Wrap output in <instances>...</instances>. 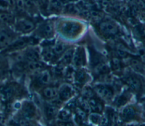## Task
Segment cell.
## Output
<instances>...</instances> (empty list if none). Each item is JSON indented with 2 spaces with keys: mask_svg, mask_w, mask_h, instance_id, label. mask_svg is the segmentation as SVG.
Wrapping results in <instances>:
<instances>
[{
  "mask_svg": "<svg viewBox=\"0 0 145 126\" xmlns=\"http://www.w3.org/2000/svg\"><path fill=\"white\" fill-rule=\"evenodd\" d=\"M80 108L83 110L87 114H89L91 111V109L88 102L86 100H82V102H80Z\"/></svg>",
  "mask_w": 145,
  "mask_h": 126,
  "instance_id": "836d02e7",
  "label": "cell"
},
{
  "mask_svg": "<svg viewBox=\"0 0 145 126\" xmlns=\"http://www.w3.org/2000/svg\"><path fill=\"white\" fill-rule=\"evenodd\" d=\"M130 65L136 72L142 73L143 72V64L139 60L136 58H131L129 62Z\"/></svg>",
  "mask_w": 145,
  "mask_h": 126,
  "instance_id": "7402d4cb",
  "label": "cell"
},
{
  "mask_svg": "<svg viewBox=\"0 0 145 126\" xmlns=\"http://www.w3.org/2000/svg\"><path fill=\"white\" fill-rule=\"evenodd\" d=\"M73 94V87L68 83H64L61 86L58 90V95L62 101L69 99Z\"/></svg>",
  "mask_w": 145,
  "mask_h": 126,
  "instance_id": "ba28073f",
  "label": "cell"
},
{
  "mask_svg": "<svg viewBox=\"0 0 145 126\" xmlns=\"http://www.w3.org/2000/svg\"><path fill=\"white\" fill-rule=\"evenodd\" d=\"M111 68L113 70L117 72L120 71L121 68V62L120 60L117 57H114L111 61Z\"/></svg>",
  "mask_w": 145,
  "mask_h": 126,
  "instance_id": "4dcf8cb0",
  "label": "cell"
},
{
  "mask_svg": "<svg viewBox=\"0 0 145 126\" xmlns=\"http://www.w3.org/2000/svg\"><path fill=\"white\" fill-rule=\"evenodd\" d=\"M75 111L76 114V119L79 121V122H82L86 119L87 116V113L80 107H76Z\"/></svg>",
  "mask_w": 145,
  "mask_h": 126,
  "instance_id": "f1b7e54d",
  "label": "cell"
},
{
  "mask_svg": "<svg viewBox=\"0 0 145 126\" xmlns=\"http://www.w3.org/2000/svg\"><path fill=\"white\" fill-rule=\"evenodd\" d=\"M83 95L86 97H91L90 96L92 95V91L90 89H86L83 92Z\"/></svg>",
  "mask_w": 145,
  "mask_h": 126,
  "instance_id": "f35d334b",
  "label": "cell"
},
{
  "mask_svg": "<svg viewBox=\"0 0 145 126\" xmlns=\"http://www.w3.org/2000/svg\"><path fill=\"white\" fill-rule=\"evenodd\" d=\"M14 38V33L9 30L0 31V48L8 46L12 43Z\"/></svg>",
  "mask_w": 145,
  "mask_h": 126,
  "instance_id": "52a82bcc",
  "label": "cell"
},
{
  "mask_svg": "<svg viewBox=\"0 0 145 126\" xmlns=\"http://www.w3.org/2000/svg\"><path fill=\"white\" fill-rule=\"evenodd\" d=\"M94 90L97 96L104 100H109L113 96V91L112 89L104 85H99L95 87Z\"/></svg>",
  "mask_w": 145,
  "mask_h": 126,
  "instance_id": "277c9868",
  "label": "cell"
},
{
  "mask_svg": "<svg viewBox=\"0 0 145 126\" xmlns=\"http://www.w3.org/2000/svg\"><path fill=\"white\" fill-rule=\"evenodd\" d=\"M35 28V23L30 19L22 18L17 20L15 23L16 30L20 32L29 33Z\"/></svg>",
  "mask_w": 145,
  "mask_h": 126,
  "instance_id": "7a4b0ae2",
  "label": "cell"
},
{
  "mask_svg": "<svg viewBox=\"0 0 145 126\" xmlns=\"http://www.w3.org/2000/svg\"><path fill=\"white\" fill-rule=\"evenodd\" d=\"M28 68L32 70H40L44 68V64L39 61L29 62Z\"/></svg>",
  "mask_w": 145,
  "mask_h": 126,
  "instance_id": "83f0119b",
  "label": "cell"
},
{
  "mask_svg": "<svg viewBox=\"0 0 145 126\" xmlns=\"http://www.w3.org/2000/svg\"><path fill=\"white\" fill-rule=\"evenodd\" d=\"M134 33L135 35L139 38L145 37V26L142 24L137 26L135 28Z\"/></svg>",
  "mask_w": 145,
  "mask_h": 126,
  "instance_id": "f546056e",
  "label": "cell"
},
{
  "mask_svg": "<svg viewBox=\"0 0 145 126\" xmlns=\"http://www.w3.org/2000/svg\"><path fill=\"white\" fill-rule=\"evenodd\" d=\"M117 54L121 57H125L127 55V52L125 51V49L122 48L121 47H117Z\"/></svg>",
  "mask_w": 145,
  "mask_h": 126,
  "instance_id": "8d00e7d4",
  "label": "cell"
},
{
  "mask_svg": "<svg viewBox=\"0 0 145 126\" xmlns=\"http://www.w3.org/2000/svg\"><path fill=\"white\" fill-rule=\"evenodd\" d=\"M101 32L106 36H113L117 33L118 30L116 25L109 21L103 22L100 24Z\"/></svg>",
  "mask_w": 145,
  "mask_h": 126,
  "instance_id": "8992f818",
  "label": "cell"
},
{
  "mask_svg": "<svg viewBox=\"0 0 145 126\" xmlns=\"http://www.w3.org/2000/svg\"><path fill=\"white\" fill-rule=\"evenodd\" d=\"M52 49L55 55H60L62 54L66 50V46L64 43L58 42L54 45Z\"/></svg>",
  "mask_w": 145,
  "mask_h": 126,
  "instance_id": "603a6c76",
  "label": "cell"
},
{
  "mask_svg": "<svg viewBox=\"0 0 145 126\" xmlns=\"http://www.w3.org/2000/svg\"><path fill=\"white\" fill-rule=\"evenodd\" d=\"M23 2L25 7L29 9L33 10L35 7V6H36L35 0H23Z\"/></svg>",
  "mask_w": 145,
  "mask_h": 126,
  "instance_id": "e575fe53",
  "label": "cell"
},
{
  "mask_svg": "<svg viewBox=\"0 0 145 126\" xmlns=\"http://www.w3.org/2000/svg\"><path fill=\"white\" fill-rule=\"evenodd\" d=\"M57 113L58 108L56 106H48L46 108V115L49 119L53 118L55 116H56Z\"/></svg>",
  "mask_w": 145,
  "mask_h": 126,
  "instance_id": "cb8c5ba5",
  "label": "cell"
},
{
  "mask_svg": "<svg viewBox=\"0 0 145 126\" xmlns=\"http://www.w3.org/2000/svg\"><path fill=\"white\" fill-rule=\"evenodd\" d=\"M101 116L99 113L94 112L91 114L89 116V119L93 124H99L101 121Z\"/></svg>",
  "mask_w": 145,
  "mask_h": 126,
  "instance_id": "d6a6232c",
  "label": "cell"
},
{
  "mask_svg": "<svg viewBox=\"0 0 145 126\" xmlns=\"http://www.w3.org/2000/svg\"><path fill=\"white\" fill-rule=\"evenodd\" d=\"M144 48H145V43H144Z\"/></svg>",
  "mask_w": 145,
  "mask_h": 126,
  "instance_id": "b9f144b4",
  "label": "cell"
},
{
  "mask_svg": "<svg viewBox=\"0 0 145 126\" xmlns=\"http://www.w3.org/2000/svg\"><path fill=\"white\" fill-rule=\"evenodd\" d=\"M14 20L12 15L7 12H0V22L3 23H10Z\"/></svg>",
  "mask_w": 145,
  "mask_h": 126,
  "instance_id": "484cf974",
  "label": "cell"
},
{
  "mask_svg": "<svg viewBox=\"0 0 145 126\" xmlns=\"http://www.w3.org/2000/svg\"><path fill=\"white\" fill-rule=\"evenodd\" d=\"M7 66V63L6 59L2 56H0V73H2Z\"/></svg>",
  "mask_w": 145,
  "mask_h": 126,
  "instance_id": "d590c367",
  "label": "cell"
},
{
  "mask_svg": "<svg viewBox=\"0 0 145 126\" xmlns=\"http://www.w3.org/2000/svg\"><path fill=\"white\" fill-rule=\"evenodd\" d=\"M125 82L131 89L135 92H139L142 88V83L135 76L130 75L126 78Z\"/></svg>",
  "mask_w": 145,
  "mask_h": 126,
  "instance_id": "9c48e42d",
  "label": "cell"
},
{
  "mask_svg": "<svg viewBox=\"0 0 145 126\" xmlns=\"http://www.w3.org/2000/svg\"><path fill=\"white\" fill-rule=\"evenodd\" d=\"M74 78L76 85L78 86H83L87 81L88 76L85 70L79 69L75 72Z\"/></svg>",
  "mask_w": 145,
  "mask_h": 126,
  "instance_id": "4fadbf2b",
  "label": "cell"
},
{
  "mask_svg": "<svg viewBox=\"0 0 145 126\" xmlns=\"http://www.w3.org/2000/svg\"><path fill=\"white\" fill-rule=\"evenodd\" d=\"M35 1L36 5L41 7H44L45 5H46L47 0H35Z\"/></svg>",
  "mask_w": 145,
  "mask_h": 126,
  "instance_id": "74e56055",
  "label": "cell"
},
{
  "mask_svg": "<svg viewBox=\"0 0 145 126\" xmlns=\"http://www.w3.org/2000/svg\"><path fill=\"white\" fill-rule=\"evenodd\" d=\"M14 91V88H13V87H6L1 91L0 96L2 97V99L5 100H9L12 97Z\"/></svg>",
  "mask_w": 145,
  "mask_h": 126,
  "instance_id": "d6986e66",
  "label": "cell"
},
{
  "mask_svg": "<svg viewBox=\"0 0 145 126\" xmlns=\"http://www.w3.org/2000/svg\"><path fill=\"white\" fill-rule=\"evenodd\" d=\"M126 94H122L118 96L114 102V104L117 107H121L122 106H124L129 100V98Z\"/></svg>",
  "mask_w": 145,
  "mask_h": 126,
  "instance_id": "4316f807",
  "label": "cell"
},
{
  "mask_svg": "<svg viewBox=\"0 0 145 126\" xmlns=\"http://www.w3.org/2000/svg\"><path fill=\"white\" fill-rule=\"evenodd\" d=\"M71 116V113L69 110L67 109H65L60 111L58 115V117L60 119V120L62 121H67Z\"/></svg>",
  "mask_w": 145,
  "mask_h": 126,
  "instance_id": "1f68e13d",
  "label": "cell"
},
{
  "mask_svg": "<svg viewBox=\"0 0 145 126\" xmlns=\"http://www.w3.org/2000/svg\"><path fill=\"white\" fill-rule=\"evenodd\" d=\"M22 112L23 116L29 119L35 116L36 114V108L34 105L30 102H25L22 108Z\"/></svg>",
  "mask_w": 145,
  "mask_h": 126,
  "instance_id": "8fae6325",
  "label": "cell"
},
{
  "mask_svg": "<svg viewBox=\"0 0 145 126\" xmlns=\"http://www.w3.org/2000/svg\"><path fill=\"white\" fill-rule=\"evenodd\" d=\"M42 56L46 61H50L54 58L55 54L52 48L47 47L43 50Z\"/></svg>",
  "mask_w": 145,
  "mask_h": 126,
  "instance_id": "d4e9b609",
  "label": "cell"
},
{
  "mask_svg": "<svg viewBox=\"0 0 145 126\" xmlns=\"http://www.w3.org/2000/svg\"><path fill=\"white\" fill-rule=\"evenodd\" d=\"M137 116V110L132 106H126L121 112V117L125 121L133 120Z\"/></svg>",
  "mask_w": 145,
  "mask_h": 126,
  "instance_id": "30bf717a",
  "label": "cell"
},
{
  "mask_svg": "<svg viewBox=\"0 0 145 126\" xmlns=\"http://www.w3.org/2000/svg\"><path fill=\"white\" fill-rule=\"evenodd\" d=\"M44 96L47 99H53L58 95V91L53 87H46L43 91Z\"/></svg>",
  "mask_w": 145,
  "mask_h": 126,
  "instance_id": "ac0fdd59",
  "label": "cell"
},
{
  "mask_svg": "<svg viewBox=\"0 0 145 126\" xmlns=\"http://www.w3.org/2000/svg\"><path fill=\"white\" fill-rule=\"evenodd\" d=\"M141 62L143 64L145 65V53L141 55Z\"/></svg>",
  "mask_w": 145,
  "mask_h": 126,
  "instance_id": "ab89813d",
  "label": "cell"
},
{
  "mask_svg": "<svg viewBox=\"0 0 145 126\" xmlns=\"http://www.w3.org/2000/svg\"><path fill=\"white\" fill-rule=\"evenodd\" d=\"M62 3L59 0H49L47 3L48 10L51 12H58L62 9Z\"/></svg>",
  "mask_w": 145,
  "mask_h": 126,
  "instance_id": "9a60e30c",
  "label": "cell"
},
{
  "mask_svg": "<svg viewBox=\"0 0 145 126\" xmlns=\"http://www.w3.org/2000/svg\"><path fill=\"white\" fill-rule=\"evenodd\" d=\"M50 74L47 70L42 71L37 77L38 82L41 85H47L50 81Z\"/></svg>",
  "mask_w": 145,
  "mask_h": 126,
  "instance_id": "44dd1931",
  "label": "cell"
},
{
  "mask_svg": "<svg viewBox=\"0 0 145 126\" xmlns=\"http://www.w3.org/2000/svg\"><path fill=\"white\" fill-rule=\"evenodd\" d=\"M36 34L37 36L50 38L53 35V28L51 23L46 22L42 23L36 30Z\"/></svg>",
  "mask_w": 145,
  "mask_h": 126,
  "instance_id": "3957f363",
  "label": "cell"
},
{
  "mask_svg": "<svg viewBox=\"0 0 145 126\" xmlns=\"http://www.w3.org/2000/svg\"><path fill=\"white\" fill-rule=\"evenodd\" d=\"M75 49L73 48H70L66 49L62 54L61 57V62L65 65L70 64L73 58Z\"/></svg>",
  "mask_w": 145,
  "mask_h": 126,
  "instance_id": "e0dca14e",
  "label": "cell"
},
{
  "mask_svg": "<svg viewBox=\"0 0 145 126\" xmlns=\"http://www.w3.org/2000/svg\"><path fill=\"white\" fill-rule=\"evenodd\" d=\"M142 104H143V106L144 107V108H145V99H144L142 101Z\"/></svg>",
  "mask_w": 145,
  "mask_h": 126,
  "instance_id": "60d3db41",
  "label": "cell"
},
{
  "mask_svg": "<svg viewBox=\"0 0 145 126\" xmlns=\"http://www.w3.org/2000/svg\"><path fill=\"white\" fill-rule=\"evenodd\" d=\"M80 25L75 22L66 21L59 26V31L64 36L72 38L75 37L80 31Z\"/></svg>",
  "mask_w": 145,
  "mask_h": 126,
  "instance_id": "6da1fadb",
  "label": "cell"
},
{
  "mask_svg": "<svg viewBox=\"0 0 145 126\" xmlns=\"http://www.w3.org/2000/svg\"><path fill=\"white\" fill-rule=\"evenodd\" d=\"M24 57L29 62L38 61L40 54L38 51L34 48H29L24 54Z\"/></svg>",
  "mask_w": 145,
  "mask_h": 126,
  "instance_id": "2e32d148",
  "label": "cell"
},
{
  "mask_svg": "<svg viewBox=\"0 0 145 126\" xmlns=\"http://www.w3.org/2000/svg\"><path fill=\"white\" fill-rule=\"evenodd\" d=\"M34 41L33 39H32V38H29V37L21 38L16 40L13 43H12L10 48L14 49L22 48L23 47L27 45V44L32 43V41Z\"/></svg>",
  "mask_w": 145,
  "mask_h": 126,
  "instance_id": "5bb4252c",
  "label": "cell"
},
{
  "mask_svg": "<svg viewBox=\"0 0 145 126\" xmlns=\"http://www.w3.org/2000/svg\"><path fill=\"white\" fill-rule=\"evenodd\" d=\"M72 61L74 65L76 67L85 65L86 62V57L83 48L78 47L75 51Z\"/></svg>",
  "mask_w": 145,
  "mask_h": 126,
  "instance_id": "5b68a950",
  "label": "cell"
},
{
  "mask_svg": "<svg viewBox=\"0 0 145 126\" xmlns=\"http://www.w3.org/2000/svg\"><path fill=\"white\" fill-rule=\"evenodd\" d=\"M94 70L95 73L97 75L108 74L110 70L109 66L103 62H100L96 64Z\"/></svg>",
  "mask_w": 145,
  "mask_h": 126,
  "instance_id": "ffe728a7",
  "label": "cell"
},
{
  "mask_svg": "<svg viewBox=\"0 0 145 126\" xmlns=\"http://www.w3.org/2000/svg\"><path fill=\"white\" fill-rule=\"evenodd\" d=\"M88 102L90 106L91 111L99 114L102 112L104 108V106L100 100L96 98L91 97Z\"/></svg>",
  "mask_w": 145,
  "mask_h": 126,
  "instance_id": "7c38bea8",
  "label": "cell"
}]
</instances>
